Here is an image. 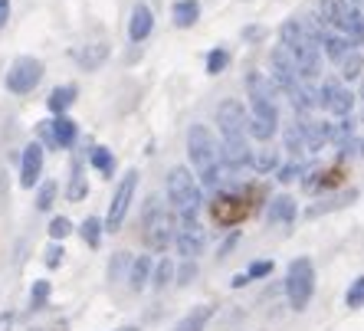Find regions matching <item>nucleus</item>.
<instances>
[{"label": "nucleus", "instance_id": "4468645a", "mask_svg": "<svg viewBox=\"0 0 364 331\" xmlns=\"http://www.w3.org/2000/svg\"><path fill=\"white\" fill-rule=\"evenodd\" d=\"M266 220L269 223H292L296 220V200H292V197H276V200H269Z\"/></svg>", "mask_w": 364, "mask_h": 331}, {"label": "nucleus", "instance_id": "0eeeda50", "mask_svg": "<svg viewBox=\"0 0 364 331\" xmlns=\"http://www.w3.org/2000/svg\"><path fill=\"white\" fill-rule=\"evenodd\" d=\"M40 79H43V63L33 60V56H20V60H14V66L7 69V89L17 95L33 92L36 85H40Z\"/></svg>", "mask_w": 364, "mask_h": 331}, {"label": "nucleus", "instance_id": "a878e982", "mask_svg": "<svg viewBox=\"0 0 364 331\" xmlns=\"http://www.w3.org/2000/svg\"><path fill=\"white\" fill-rule=\"evenodd\" d=\"M286 148L292 151V158H302L305 151H309V145H305V135H302V128H286Z\"/></svg>", "mask_w": 364, "mask_h": 331}, {"label": "nucleus", "instance_id": "c9c22d12", "mask_svg": "<svg viewBox=\"0 0 364 331\" xmlns=\"http://www.w3.org/2000/svg\"><path fill=\"white\" fill-rule=\"evenodd\" d=\"M125 266H132V259H128V253H119L109 266V276L112 279H122V269H125Z\"/></svg>", "mask_w": 364, "mask_h": 331}, {"label": "nucleus", "instance_id": "f8f14e48", "mask_svg": "<svg viewBox=\"0 0 364 331\" xmlns=\"http://www.w3.org/2000/svg\"><path fill=\"white\" fill-rule=\"evenodd\" d=\"M151 30H154L151 10L144 7V4H138V7L132 10V20H128V36H132L135 43H141V40H148V36H151Z\"/></svg>", "mask_w": 364, "mask_h": 331}, {"label": "nucleus", "instance_id": "a18cd8bd", "mask_svg": "<svg viewBox=\"0 0 364 331\" xmlns=\"http://www.w3.org/2000/svg\"><path fill=\"white\" fill-rule=\"evenodd\" d=\"M119 331H138V328H119Z\"/></svg>", "mask_w": 364, "mask_h": 331}, {"label": "nucleus", "instance_id": "f03ea898", "mask_svg": "<svg viewBox=\"0 0 364 331\" xmlns=\"http://www.w3.org/2000/svg\"><path fill=\"white\" fill-rule=\"evenodd\" d=\"M282 36V50L296 60V69L302 72V76H318L322 72V56H318V43L312 40V36L305 33V26L296 23V20H289V23H282L279 30Z\"/></svg>", "mask_w": 364, "mask_h": 331}, {"label": "nucleus", "instance_id": "de8ad7c7", "mask_svg": "<svg viewBox=\"0 0 364 331\" xmlns=\"http://www.w3.org/2000/svg\"><path fill=\"white\" fill-rule=\"evenodd\" d=\"M361 121H364V115H361Z\"/></svg>", "mask_w": 364, "mask_h": 331}, {"label": "nucleus", "instance_id": "58836bf2", "mask_svg": "<svg viewBox=\"0 0 364 331\" xmlns=\"http://www.w3.org/2000/svg\"><path fill=\"white\" fill-rule=\"evenodd\" d=\"M194 276H197V266L194 263H184V266H181V272H178V282H181V286H187V282H194Z\"/></svg>", "mask_w": 364, "mask_h": 331}, {"label": "nucleus", "instance_id": "cd10ccee", "mask_svg": "<svg viewBox=\"0 0 364 331\" xmlns=\"http://www.w3.org/2000/svg\"><path fill=\"white\" fill-rule=\"evenodd\" d=\"M345 305H348V308H361V305H364V276H358V279L348 286Z\"/></svg>", "mask_w": 364, "mask_h": 331}, {"label": "nucleus", "instance_id": "f704fd0d", "mask_svg": "<svg viewBox=\"0 0 364 331\" xmlns=\"http://www.w3.org/2000/svg\"><path fill=\"white\" fill-rule=\"evenodd\" d=\"M73 233V223L66 220V217H56V220L50 223V237L53 239H63V237H69Z\"/></svg>", "mask_w": 364, "mask_h": 331}, {"label": "nucleus", "instance_id": "bb28decb", "mask_svg": "<svg viewBox=\"0 0 364 331\" xmlns=\"http://www.w3.org/2000/svg\"><path fill=\"white\" fill-rule=\"evenodd\" d=\"M82 239L89 243V246H99V239H102V220L99 217H85V223H82Z\"/></svg>", "mask_w": 364, "mask_h": 331}, {"label": "nucleus", "instance_id": "f3484780", "mask_svg": "<svg viewBox=\"0 0 364 331\" xmlns=\"http://www.w3.org/2000/svg\"><path fill=\"white\" fill-rule=\"evenodd\" d=\"M171 17H174V26H194L200 20V4L197 0H178Z\"/></svg>", "mask_w": 364, "mask_h": 331}, {"label": "nucleus", "instance_id": "2f4dec72", "mask_svg": "<svg viewBox=\"0 0 364 331\" xmlns=\"http://www.w3.org/2000/svg\"><path fill=\"white\" fill-rule=\"evenodd\" d=\"M46 298H50V282L40 279L33 286V292H30V308H33V312H40V308L46 305Z\"/></svg>", "mask_w": 364, "mask_h": 331}, {"label": "nucleus", "instance_id": "6ab92c4d", "mask_svg": "<svg viewBox=\"0 0 364 331\" xmlns=\"http://www.w3.org/2000/svg\"><path fill=\"white\" fill-rule=\"evenodd\" d=\"M73 102H76V89H73V85H60V89H53V95H50V102L46 105H50L53 115H63Z\"/></svg>", "mask_w": 364, "mask_h": 331}, {"label": "nucleus", "instance_id": "20e7f679", "mask_svg": "<svg viewBox=\"0 0 364 331\" xmlns=\"http://www.w3.org/2000/svg\"><path fill=\"white\" fill-rule=\"evenodd\" d=\"M286 292H289V305L296 312H305L309 302H312V292H315V269H312V259H292L289 263V276H286Z\"/></svg>", "mask_w": 364, "mask_h": 331}, {"label": "nucleus", "instance_id": "72a5a7b5", "mask_svg": "<svg viewBox=\"0 0 364 331\" xmlns=\"http://www.w3.org/2000/svg\"><path fill=\"white\" fill-rule=\"evenodd\" d=\"M53 200H56V184L46 180V184L40 187V194H36V207H40V210H50Z\"/></svg>", "mask_w": 364, "mask_h": 331}, {"label": "nucleus", "instance_id": "6e6552de", "mask_svg": "<svg viewBox=\"0 0 364 331\" xmlns=\"http://www.w3.org/2000/svg\"><path fill=\"white\" fill-rule=\"evenodd\" d=\"M135 187H138V170H128L125 178H122L119 190H115V197H112V207H109V217H105V229H122V223H125V213L128 207H132V197H135Z\"/></svg>", "mask_w": 364, "mask_h": 331}, {"label": "nucleus", "instance_id": "f257e3e1", "mask_svg": "<svg viewBox=\"0 0 364 331\" xmlns=\"http://www.w3.org/2000/svg\"><path fill=\"white\" fill-rule=\"evenodd\" d=\"M187 154H191V164L200 174V184L207 190H217L223 180V161H220V145L217 138L210 135L207 125H191L187 131Z\"/></svg>", "mask_w": 364, "mask_h": 331}, {"label": "nucleus", "instance_id": "b1692460", "mask_svg": "<svg viewBox=\"0 0 364 331\" xmlns=\"http://www.w3.org/2000/svg\"><path fill=\"white\" fill-rule=\"evenodd\" d=\"M338 63H341V76H345L348 82H351V79H358V76H361V66H364V60H361V56H358L355 50H348Z\"/></svg>", "mask_w": 364, "mask_h": 331}, {"label": "nucleus", "instance_id": "4be33fe9", "mask_svg": "<svg viewBox=\"0 0 364 331\" xmlns=\"http://www.w3.org/2000/svg\"><path fill=\"white\" fill-rule=\"evenodd\" d=\"M250 164H253L259 174H269V170L279 168V151H276V148H263L256 158H250Z\"/></svg>", "mask_w": 364, "mask_h": 331}, {"label": "nucleus", "instance_id": "aec40b11", "mask_svg": "<svg viewBox=\"0 0 364 331\" xmlns=\"http://www.w3.org/2000/svg\"><path fill=\"white\" fill-rule=\"evenodd\" d=\"M348 13V4L345 0H322L318 4V17H322V23H335L338 26V20Z\"/></svg>", "mask_w": 364, "mask_h": 331}, {"label": "nucleus", "instance_id": "4c0bfd02", "mask_svg": "<svg viewBox=\"0 0 364 331\" xmlns=\"http://www.w3.org/2000/svg\"><path fill=\"white\" fill-rule=\"evenodd\" d=\"M272 272V263H266V259H259V263H253L250 266V272H246V276H250V279H263V276H269Z\"/></svg>", "mask_w": 364, "mask_h": 331}, {"label": "nucleus", "instance_id": "9b49d317", "mask_svg": "<svg viewBox=\"0 0 364 331\" xmlns=\"http://www.w3.org/2000/svg\"><path fill=\"white\" fill-rule=\"evenodd\" d=\"M250 145H246V138H233V141H223L220 145V161L227 164V168H233V170H240V168H246L250 164Z\"/></svg>", "mask_w": 364, "mask_h": 331}, {"label": "nucleus", "instance_id": "c85d7f7f", "mask_svg": "<svg viewBox=\"0 0 364 331\" xmlns=\"http://www.w3.org/2000/svg\"><path fill=\"white\" fill-rule=\"evenodd\" d=\"M85 197V178H82V164H73V180H69V200H82Z\"/></svg>", "mask_w": 364, "mask_h": 331}, {"label": "nucleus", "instance_id": "5701e85b", "mask_svg": "<svg viewBox=\"0 0 364 331\" xmlns=\"http://www.w3.org/2000/svg\"><path fill=\"white\" fill-rule=\"evenodd\" d=\"M89 161H92V168L99 170V174H105V178L115 170V158H112L109 148H92V151H89Z\"/></svg>", "mask_w": 364, "mask_h": 331}, {"label": "nucleus", "instance_id": "393cba45", "mask_svg": "<svg viewBox=\"0 0 364 331\" xmlns=\"http://www.w3.org/2000/svg\"><path fill=\"white\" fill-rule=\"evenodd\" d=\"M240 213H243V207H230V200H217V204H213V217H217V223H237L240 220Z\"/></svg>", "mask_w": 364, "mask_h": 331}, {"label": "nucleus", "instance_id": "c756f323", "mask_svg": "<svg viewBox=\"0 0 364 331\" xmlns=\"http://www.w3.org/2000/svg\"><path fill=\"white\" fill-rule=\"evenodd\" d=\"M174 279V263H171V259H161V263L154 266V289H164V286H168V282Z\"/></svg>", "mask_w": 364, "mask_h": 331}, {"label": "nucleus", "instance_id": "ea45409f", "mask_svg": "<svg viewBox=\"0 0 364 331\" xmlns=\"http://www.w3.org/2000/svg\"><path fill=\"white\" fill-rule=\"evenodd\" d=\"M60 263H63V246H50V249H46V266H50V269H56Z\"/></svg>", "mask_w": 364, "mask_h": 331}, {"label": "nucleus", "instance_id": "dca6fc26", "mask_svg": "<svg viewBox=\"0 0 364 331\" xmlns=\"http://www.w3.org/2000/svg\"><path fill=\"white\" fill-rule=\"evenodd\" d=\"M151 282V256H138L132 259V272H128V286L135 292H141Z\"/></svg>", "mask_w": 364, "mask_h": 331}, {"label": "nucleus", "instance_id": "7ed1b4c3", "mask_svg": "<svg viewBox=\"0 0 364 331\" xmlns=\"http://www.w3.org/2000/svg\"><path fill=\"white\" fill-rule=\"evenodd\" d=\"M168 197L174 210L178 213H197L203 204V194H200V184L194 180V174L187 168H171L168 174Z\"/></svg>", "mask_w": 364, "mask_h": 331}, {"label": "nucleus", "instance_id": "e433bc0d", "mask_svg": "<svg viewBox=\"0 0 364 331\" xmlns=\"http://www.w3.org/2000/svg\"><path fill=\"white\" fill-rule=\"evenodd\" d=\"M299 174H302V161H292V164H286V168L279 170V180L282 184H292Z\"/></svg>", "mask_w": 364, "mask_h": 331}, {"label": "nucleus", "instance_id": "c03bdc74", "mask_svg": "<svg viewBox=\"0 0 364 331\" xmlns=\"http://www.w3.org/2000/svg\"><path fill=\"white\" fill-rule=\"evenodd\" d=\"M246 282H250V276H246V272H240L237 279H233V289H240V286H246Z\"/></svg>", "mask_w": 364, "mask_h": 331}, {"label": "nucleus", "instance_id": "1a4fd4ad", "mask_svg": "<svg viewBox=\"0 0 364 331\" xmlns=\"http://www.w3.org/2000/svg\"><path fill=\"white\" fill-rule=\"evenodd\" d=\"M217 128H220L223 141H233V138H243V128H246V112L237 99H227L220 102L217 109Z\"/></svg>", "mask_w": 364, "mask_h": 331}, {"label": "nucleus", "instance_id": "2eb2a0df", "mask_svg": "<svg viewBox=\"0 0 364 331\" xmlns=\"http://www.w3.org/2000/svg\"><path fill=\"white\" fill-rule=\"evenodd\" d=\"M246 85H250V99H269V102H276V82H272L269 76H263V72H250V79H246Z\"/></svg>", "mask_w": 364, "mask_h": 331}, {"label": "nucleus", "instance_id": "49530a36", "mask_svg": "<svg viewBox=\"0 0 364 331\" xmlns=\"http://www.w3.org/2000/svg\"><path fill=\"white\" fill-rule=\"evenodd\" d=\"M355 4H361V0H355Z\"/></svg>", "mask_w": 364, "mask_h": 331}, {"label": "nucleus", "instance_id": "473e14b6", "mask_svg": "<svg viewBox=\"0 0 364 331\" xmlns=\"http://www.w3.org/2000/svg\"><path fill=\"white\" fill-rule=\"evenodd\" d=\"M227 63H230V53L227 50H213L210 56H207V72H213V76H217V72H223V69H227Z\"/></svg>", "mask_w": 364, "mask_h": 331}, {"label": "nucleus", "instance_id": "39448f33", "mask_svg": "<svg viewBox=\"0 0 364 331\" xmlns=\"http://www.w3.org/2000/svg\"><path fill=\"white\" fill-rule=\"evenodd\" d=\"M171 237H174V217L164 210L158 197H148V207H144V243L154 253H161V249H168Z\"/></svg>", "mask_w": 364, "mask_h": 331}, {"label": "nucleus", "instance_id": "9d476101", "mask_svg": "<svg viewBox=\"0 0 364 331\" xmlns=\"http://www.w3.org/2000/svg\"><path fill=\"white\" fill-rule=\"evenodd\" d=\"M43 174V148L40 145H26L23 161H20V184L33 187Z\"/></svg>", "mask_w": 364, "mask_h": 331}, {"label": "nucleus", "instance_id": "79ce46f5", "mask_svg": "<svg viewBox=\"0 0 364 331\" xmlns=\"http://www.w3.org/2000/svg\"><path fill=\"white\" fill-rule=\"evenodd\" d=\"M40 138H43V141H46L50 148H56V141H53V131H50V121H46V125H40Z\"/></svg>", "mask_w": 364, "mask_h": 331}, {"label": "nucleus", "instance_id": "423d86ee", "mask_svg": "<svg viewBox=\"0 0 364 331\" xmlns=\"http://www.w3.org/2000/svg\"><path fill=\"white\" fill-rule=\"evenodd\" d=\"M174 246H178V253L184 256V259H194V256L203 253V243H207V233H203V227L197 223V213H181L178 227H174Z\"/></svg>", "mask_w": 364, "mask_h": 331}, {"label": "nucleus", "instance_id": "37998d69", "mask_svg": "<svg viewBox=\"0 0 364 331\" xmlns=\"http://www.w3.org/2000/svg\"><path fill=\"white\" fill-rule=\"evenodd\" d=\"M10 20V0H0V26H7Z\"/></svg>", "mask_w": 364, "mask_h": 331}, {"label": "nucleus", "instance_id": "a19ab883", "mask_svg": "<svg viewBox=\"0 0 364 331\" xmlns=\"http://www.w3.org/2000/svg\"><path fill=\"white\" fill-rule=\"evenodd\" d=\"M14 322H17V315L14 312H0V331H10L14 328Z\"/></svg>", "mask_w": 364, "mask_h": 331}, {"label": "nucleus", "instance_id": "ddd939ff", "mask_svg": "<svg viewBox=\"0 0 364 331\" xmlns=\"http://www.w3.org/2000/svg\"><path fill=\"white\" fill-rule=\"evenodd\" d=\"M50 131H53L56 148H73V141H76V121L66 119V115H56L50 121Z\"/></svg>", "mask_w": 364, "mask_h": 331}, {"label": "nucleus", "instance_id": "7c9ffc66", "mask_svg": "<svg viewBox=\"0 0 364 331\" xmlns=\"http://www.w3.org/2000/svg\"><path fill=\"white\" fill-rule=\"evenodd\" d=\"M325 46V53H328L331 60H341V56H345L348 50H351V46H348L345 40H341V36H322V40H318Z\"/></svg>", "mask_w": 364, "mask_h": 331}, {"label": "nucleus", "instance_id": "a211bd4d", "mask_svg": "<svg viewBox=\"0 0 364 331\" xmlns=\"http://www.w3.org/2000/svg\"><path fill=\"white\" fill-rule=\"evenodd\" d=\"M210 318H213V305H197L191 315H184V318H181L174 331H203Z\"/></svg>", "mask_w": 364, "mask_h": 331}, {"label": "nucleus", "instance_id": "412c9836", "mask_svg": "<svg viewBox=\"0 0 364 331\" xmlns=\"http://www.w3.org/2000/svg\"><path fill=\"white\" fill-rule=\"evenodd\" d=\"M109 56V50L102 46V43H89L82 53H79V66L82 69H99V63Z\"/></svg>", "mask_w": 364, "mask_h": 331}]
</instances>
